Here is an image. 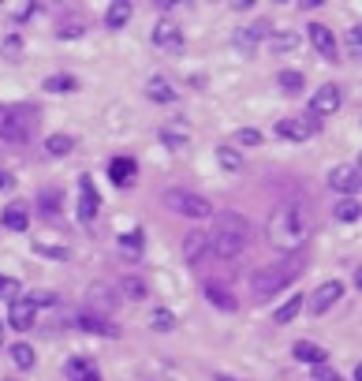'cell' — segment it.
Listing matches in <instances>:
<instances>
[{"instance_id": "1", "label": "cell", "mask_w": 362, "mask_h": 381, "mask_svg": "<svg viewBox=\"0 0 362 381\" xmlns=\"http://www.w3.org/2000/svg\"><path fill=\"white\" fill-rule=\"evenodd\" d=\"M310 228H314L310 206H306L303 198H295V202H284V206L273 210V217H269V225H265V236L276 250L295 254V250L310 239Z\"/></svg>"}, {"instance_id": "2", "label": "cell", "mask_w": 362, "mask_h": 381, "mask_svg": "<svg viewBox=\"0 0 362 381\" xmlns=\"http://www.w3.org/2000/svg\"><path fill=\"white\" fill-rule=\"evenodd\" d=\"M247 239H250V225L243 213H220L213 232L206 236V243L217 258H236V254H243Z\"/></svg>"}, {"instance_id": "3", "label": "cell", "mask_w": 362, "mask_h": 381, "mask_svg": "<svg viewBox=\"0 0 362 381\" xmlns=\"http://www.w3.org/2000/svg\"><path fill=\"white\" fill-rule=\"evenodd\" d=\"M299 273H303L299 262L269 266V269H258V273H254V281H250V288H254V295H258V299H273V295H276V292H284V288L292 284Z\"/></svg>"}, {"instance_id": "4", "label": "cell", "mask_w": 362, "mask_h": 381, "mask_svg": "<svg viewBox=\"0 0 362 381\" xmlns=\"http://www.w3.org/2000/svg\"><path fill=\"white\" fill-rule=\"evenodd\" d=\"M164 206L183 213V217H194V221H202V217L213 213L209 198H202V194H194V191H164Z\"/></svg>"}, {"instance_id": "5", "label": "cell", "mask_w": 362, "mask_h": 381, "mask_svg": "<svg viewBox=\"0 0 362 381\" xmlns=\"http://www.w3.org/2000/svg\"><path fill=\"white\" fill-rule=\"evenodd\" d=\"M343 105V94H340V86H332V82H325V86H318V94L310 97V120L318 124V120L325 116H332L336 109Z\"/></svg>"}, {"instance_id": "6", "label": "cell", "mask_w": 362, "mask_h": 381, "mask_svg": "<svg viewBox=\"0 0 362 381\" xmlns=\"http://www.w3.org/2000/svg\"><path fill=\"white\" fill-rule=\"evenodd\" d=\"M303 299H306V310H310L314 318H318V314L332 310V306L343 299V284H340V281H325L318 292H314V295H303Z\"/></svg>"}, {"instance_id": "7", "label": "cell", "mask_w": 362, "mask_h": 381, "mask_svg": "<svg viewBox=\"0 0 362 381\" xmlns=\"http://www.w3.org/2000/svg\"><path fill=\"white\" fill-rule=\"evenodd\" d=\"M0 138L8 146H23L30 138V127H26V120L15 109H0Z\"/></svg>"}, {"instance_id": "8", "label": "cell", "mask_w": 362, "mask_h": 381, "mask_svg": "<svg viewBox=\"0 0 362 381\" xmlns=\"http://www.w3.org/2000/svg\"><path fill=\"white\" fill-rule=\"evenodd\" d=\"M314 131H318V124H314L310 116H287L276 124V135H284V138H292V142H306Z\"/></svg>"}, {"instance_id": "9", "label": "cell", "mask_w": 362, "mask_h": 381, "mask_svg": "<svg viewBox=\"0 0 362 381\" xmlns=\"http://www.w3.org/2000/svg\"><path fill=\"white\" fill-rule=\"evenodd\" d=\"M329 187L355 198V191H359V165H336V169L329 172Z\"/></svg>"}, {"instance_id": "10", "label": "cell", "mask_w": 362, "mask_h": 381, "mask_svg": "<svg viewBox=\"0 0 362 381\" xmlns=\"http://www.w3.org/2000/svg\"><path fill=\"white\" fill-rule=\"evenodd\" d=\"M116 303H120V295H116V288H108V284H94L86 292V310L90 314H97V310H116Z\"/></svg>"}, {"instance_id": "11", "label": "cell", "mask_w": 362, "mask_h": 381, "mask_svg": "<svg viewBox=\"0 0 362 381\" xmlns=\"http://www.w3.org/2000/svg\"><path fill=\"white\" fill-rule=\"evenodd\" d=\"M310 45L321 53V60H336V38H332V30L325 23L310 26Z\"/></svg>"}, {"instance_id": "12", "label": "cell", "mask_w": 362, "mask_h": 381, "mask_svg": "<svg viewBox=\"0 0 362 381\" xmlns=\"http://www.w3.org/2000/svg\"><path fill=\"white\" fill-rule=\"evenodd\" d=\"M75 325H79V329H86V333H94V337H116V333H120L108 318H101V314H90V310L75 314Z\"/></svg>"}, {"instance_id": "13", "label": "cell", "mask_w": 362, "mask_h": 381, "mask_svg": "<svg viewBox=\"0 0 362 381\" xmlns=\"http://www.w3.org/2000/svg\"><path fill=\"white\" fill-rule=\"evenodd\" d=\"M209 254V243H206V232H187V236H183V258H187V262L198 269L202 266V258Z\"/></svg>"}, {"instance_id": "14", "label": "cell", "mask_w": 362, "mask_h": 381, "mask_svg": "<svg viewBox=\"0 0 362 381\" xmlns=\"http://www.w3.org/2000/svg\"><path fill=\"white\" fill-rule=\"evenodd\" d=\"M161 142L169 146V150H187V142H191V127L183 124V120H172L169 127H161Z\"/></svg>"}, {"instance_id": "15", "label": "cell", "mask_w": 362, "mask_h": 381, "mask_svg": "<svg viewBox=\"0 0 362 381\" xmlns=\"http://www.w3.org/2000/svg\"><path fill=\"white\" fill-rule=\"evenodd\" d=\"M79 217L82 221H94L97 217V191H94V180H90V176H82L79 180Z\"/></svg>"}, {"instance_id": "16", "label": "cell", "mask_w": 362, "mask_h": 381, "mask_svg": "<svg viewBox=\"0 0 362 381\" xmlns=\"http://www.w3.org/2000/svg\"><path fill=\"white\" fill-rule=\"evenodd\" d=\"M34 314H38V306H34L30 299H12L8 322H12L15 329H34Z\"/></svg>"}, {"instance_id": "17", "label": "cell", "mask_w": 362, "mask_h": 381, "mask_svg": "<svg viewBox=\"0 0 362 381\" xmlns=\"http://www.w3.org/2000/svg\"><path fill=\"white\" fill-rule=\"evenodd\" d=\"M0 225H4L8 232H23L26 225H30V213H26V206L15 202V206H8L4 213H0Z\"/></svg>"}, {"instance_id": "18", "label": "cell", "mask_w": 362, "mask_h": 381, "mask_svg": "<svg viewBox=\"0 0 362 381\" xmlns=\"http://www.w3.org/2000/svg\"><path fill=\"white\" fill-rule=\"evenodd\" d=\"M131 12H135V8L127 4V0H116V4H108V12H105V26H108V30H120V26H127Z\"/></svg>"}, {"instance_id": "19", "label": "cell", "mask_w": 362, "mask_h": 381, "mask_svg": "<svg viewBox=\"0 0 362 381\" xmlns=\"http://www.w3.org/2000/svg\"><path fill=\"white\" fill-rule=\"evenodd\" d=\"M153 41L161 45V49H180V45H183V38H180V26H175V23H157Z\"/></svg>"}, {"instance_id": "20", "label": "cell", "mask_w": 362, "mask_h": 381, "mask_svg": "<svg viewBox=\"0 0 362 381\" xmlns=\"http://www.w3.org/2000/svg\"><path fill=\"white\" fill-rule=\"evenodd\" d=\"M206 299L213 303V306H217V310H239V303H236V295H231V292H225V288H220V284H206Z\"/></svg>"}, {"instance_id": "21", "label": "cell", "mask_w": 362, "mask_h": 381, "mask_svg": "<svg viewBox=\"0 0 362 381\" xmlns=\"http://www.w3.org/2000/svg\"><path fill=\"white\" fill-rule=\"evenodd\" d=\"M295 359L306 362V366H321V362H325V348H318V344H310V340H299V344H295Z\"/></svg>"}, {"instance_id": "22", "label": "cell", "mask_w": 362, "mask_h": 381, "mask_svg": "<svg viewBox=\"0 0 362 381\" xmlns=\"http://www.w3.org/2000/svg\"><path fill=\"white\" fill-rule=\"evenodd\" d=\"M146 94H150V101H175V90L164 75H153L150 82H146Z\"/></svg>"}, {"instance_id": "23", "label": "cell", "mask_w": 362, "mask_h": 381, "mask_svg": "<svg viewBox=\"0 0 362 381\" xmlns=\"http://www.w3.org/2000/svg\"><path fill=\"white\" fill-rule=\"evenodd\" d=\"M8 355H12V362H15V366H19V370H30L34 362H38V355H34V348H30V344H26V340H15Z\"/></svg>"}, {"instance_id": "24", "label": "cell", "mask_w": 362, "mask_h": 381, "mask_svg": "<svg viewBox=\"0 0 362 381\" xmlns=\"http://www.w3.org/2000/svg\"><path fill=\"white\" fill-rule=\"evenodd\" d=\"M108 176H113V183H120V187H127L135 176V161H127V157H116L113 165H108Z\"/></svg>"}, {"instance_id": "25", "label": "cell", "mask_w": 362, "mask_h": 381, "mask_svg": "<svg viewBox=\"0 0 362 381\" xmlns=\"http://www.w3.org/2000/svg\"><path fill=\"white\" fill-rule=\"evenodd\" d=\"M120 254H124L127 262H135V258L142 254V232H124V236H120Z\"/></svg>"}, {"instance_id": "26", "label": "cell", "mask_w": 362, "mask_h": 381, "mask_svg": "<svg viewBox=\"0 0 362 381\" xmlns=\"http://www.w3.org/2000/svg\"><path fill=\"white\" fill-rule=\"evenodd\" d=\"M299 310H303V295H292V299H287L284 306H276V314H273V318H276V325H287V322H292Z\"/></svg>"}, {"instance_id": "27", "label": "cell", "mask_w": 362, "mask_h": 381, "mask_svg": "<svg viewBox=\"0 0 362 381\" xmlns=\"http://www.w3.org/2000/svg\"><path fill=\"white\" fill-rule=\"evenodd\" d=\"M45 150H49L53 157H64V154H71V150H75V138H71V135H49Z\"/></svg>"}, {"instance_id": "28", "label": "cell", "mask_w": 362, "mask_h": 381, "mask_svg": "<svg viewBox=\"0 0 362 381\" xmlns=\"http://www.w3.org/2000/svg\"><path fill=\"white\" fill-rule=\"evenodd\" d=\"M45 90H49V94H71V90H79V82L71 75H49L45 79Z\"/></svg>"}, {"instance_id": "29", "label": "cell", "mask_w": 362, "mask_h": 381, "mask_svg": "<svg viewBox=\"0 0 362 381\" xmlns=\"http://www.w3.org/2000/svg\"><path fill=\"white\" fill-rule=\"evenodd\" d=\"M120 292H124V299H146V284L138 281V277H124V281H120Z\"/></svg>"}, {"instance_id": "30", "label": "cell", "mask_w": 362, "mask_h": 381, "mask_svg": "<svg viewBox=\"0 0 362 381\" xmlns=\"http://www.w3.org/2000/svg\"><path fill=\"white\" fill-rule=\"evenodd\" d=\"M269 45H273V53H292L295 45H299V34H292V30H280V34H273V38H269Z\"/></svg>"}, {"instance_id": "31", "label": "cell", "mask_w": 362, "mask_h": 381, "mask_svg": "<svg viewBox=\"0 0 362 381\" xmlns=\"http://www.w3.org/2000/svg\"><path fill=\"white\" fill-rule=\"evenodd\" d=\"M265 26H247V30H239L236 34V45H243V49H250V45H258V41H262L265 38Z\"/></svg>"}, {"instance_id": "32", "label": "cell", "mask_w": 362, "mask_h": 381, "mask_svg": "<svg viewBox=\"0 0 362 381\" xmlns=\"http://www.w3.org/2000/svg\"><path fill=\"white\" fill-rule=\"evenodd\" d=\"M276 82H280L284 94H303V75H299V71H280V79H276Z\"/></svg>"}, {"instance_id": "33", "label": "cell", "mask_w": 362, "mask_h": 381, "mask_svg": "<svg viewBox=\"0 0 362 381\" xmlns=\"http://www.w3.org/2000/svg\"><path fill=\"white\" fill-rule=\"evenodd\" d=\"M336 221H347V225H355L359 221V202L355 198H343L336 206Z\"/></svg>"}, {"instance_id": "34", "label": "cell", "mask_w": 362, "mask_h": 381, "mask_svg": "<svg viewBox=\"0 0 362 381\" xmlns=\"http://www.w3.org/2000/svg\"><path fill=\"white\" fill-rule=\"evenodd\" d=\"M347 57L351 60L362 57V30H359V26H351V30H347Z\"/></svg>"}, {"instance_id": "35", "label": "cell", "mask_w": 362, "mask_h": 381, "mask_svg": "<svg viewBox=\"0 0 362 381\" xmlns=\"http://www.w3.org/2000/svg\"><path fill=\"white\" fill-rule=\"evenodd\" d=\"M217 161H220V169H239V165H243V157H239L236 150H228V146H220Z\"/></svg>"}, {"instance_id": "36", "label": "cell", "mask_w": 362, "mask_h": 381, "mask_svg": "<svg viewBox=\"0 0 362 381\" xmlns=\"http://www.w3.org/2000/svg\"><path fill=\"white\" fill-rule=\"evenodd\" d=\"M153 329H157V333H172V329H175V314L157 310V314H153Z\"/></svg>"}, {"instance_id": "37", "label": "cell", "mask_w": 362, "mask_h": 381, "mask_svg": "<svg viewBox=\"0 0 362 381\" xmlns=\"http://www.w3.org/2000/svg\"><path fill=\"white\" fill-rule=\"evenodd\" d=\"M0 53H4L8 60H15V57H19V53H23V38H19V34H12V38H4V45H0Z\"/></svg>"}, {"instance_id": "38", "label": "cell", "mask_w": 362, "mask_h": 381, "mask_svg": "<svg viewBox=\"0 0 362 381\" xmlns=\"http://www.w3.org/2000/svg\"><path fill=\"white\" fill-rule=\"evenodd\" d=\"M19 295V281H12V277H0V299H15Z\"/></svg>"}, {"instance_id": "39", "label": "cell", "mask_w": 362, "mask_h": 381, "mask_svg": "<svg viewBox=\"0 0 362 381\" xmlns=\"http://www.w3.org/2000/svg\"><path fill=\"white\" fill-rule=\"evenodd\" d=\"M236 142H239V146H258V142H262V131H254V127H243V131L236 135Z\"/></svg>"}, {"instance_id": "40", "label": "cell", "mask_w": 362, "mask_h": 381, "mask_svg": "<svg viewBox=\"0 0 362 381\" xmlns=\"http://www.w3.org/2000/svg\"><path fill=\"white\" fill-rule=\"evenodd\" d=\"M41 206H45V213H57V206H60V191H41Z\"/></svg>"}, {"instance_id": "41", "label": "cell", "mask_w": 362, "mask_h": 381, "mask_svg": "<svg viewBox=\"0 0 362 381\" xmlns=\"http://www.w3.org/2000/svg\"><path fill=\"white\" fill-rule=\"evenodd\" d=\"M314 381H343V378L336 374V370H329V366L321 362V366H314Z\"/></svg>"}, {"instance_id": "42", "label": "cell", "mask_w": 362, "mask_h": 381, "mask_svg": "<svg viewBox=\"0 0 362 381\" xmlns=\"http://www.w3.org/2000/svg\"><path fill=\"white\" fill-rule=\"evenodd\" d=\"M71 378H90V374H94V370H90V362L86 359H75V362H71Z\"/></svg>"}, {"instance_id": "43", "label": "cell", "mask_w": 362, "mask_h": 381, "mask_svg": "<svg viewBox=\"0 0 362 381\" xmlns=\"http://www.w3.org/2000/svg\"><path fill=\"white\" fill-rule=\"evenodd\" d=\"M34 250H38V254H49V258H68L64 247H49V243H34Z\"/></svg>"}, {"instance_id": "44", "label": "cell", "mask_w": 362, "mask_h": 381, "mask_svg": "<svg viewBox=\"0 0 362 381\" xmlns=\"http://www.w3.org/2000/svg\"><path fill=\"white\" fill-rule=\"evenodd\" d=\"M30 303H34V306H53V303H57V295H49V292H38V295H30Z\"/></svg>"}, {"instance_id": "45", "label": "cell", "mask_w": 362, "mask_h": 381, "mask_svg": "<svg viewBox=\"0 0 362 381\" xmlns=\"http://www.w3.org/2000/svg\"><path fill=\"white\" fill-rule=\"evenodd\" d=\"M79 34H82V23L79 26L71 23V26H64V30H60V38H79Z\"/></svg>"}, {"instance_id": "46", "label": "cell", "mask_w": 362, "mask_h": 381, "mask_svg": "<svg viewBox=\"0 0 362 381\" xmlns=\"http://www.w3.org/2000/svg\"><path fill=\"white\" fill-rule=\"evenodd\" d=\"M8 187H12V172L0 169V191H8Z\"/></svg>"}, {"instance_id": "47", "label": "cell", "mask_w": 362, "mask_h": 381, "mask_svg": "<svg viewBox=\"0 0 362 381\" xmlns=\"http://www.w3.org/2000/svg\"><path fill=\"white\" fill-rule=\"evenodd\" d=\"M82 381H97V374H90V378H82Z\"/></svg>"}, {"instance_id": "48", "label": "cell", "mask_w": 362, "mask_h": 381, "mask_svg": "<svg viewBox=\"0 0 362 381\" xmlns=\"http://www.w3.org/2000/svg\"><path fill=\"white\" fill-rule=\"evenodd\" d=\"M0 344H4V325H0Z\"/></svg>"}, {"instance_id": "49", "label": "cell", "mask_w": 362, "mask_h": 381, "mask_svg": "<svg viewBox=\"0 0 362 381\" xmlns=\"http://www.w3.org/2000/svg\"><path fill=\"white\" fill-rule=\"evenodd\" d=\"M220 381H228V378H220Z\"/></svg>"}]
</instances>
